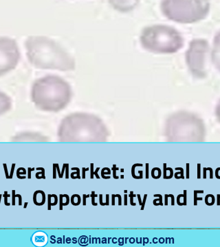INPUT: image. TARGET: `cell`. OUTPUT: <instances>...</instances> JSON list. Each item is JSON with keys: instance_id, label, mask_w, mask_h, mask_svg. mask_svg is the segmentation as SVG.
I'll use <instances>...</instances> for the list:
<instances>
[{"instance_id": "1", "label": "cell", "mask_w": 220, "mask_h": 247, "mask_svg": "<svg viewBox=\"0 0 220 247\" xmlns=\"http://www.w3.org/2000/svg\"><path fill=\"white\" fill-rule=\"evenodd\" d=\"M25 48L28 58L35 67L63 72L75 69L74 58L50 38L43 36L29 37L25 41Z\"/></svg>"}, {"instance_id": "2", "label": "cell", "mask_w": 220, "mask_h": 247, "mask_svg": "<svg viewBox=\"0 0 220 247\" xmlns=\"http://www.w3.org/2000/svg\"><path fill=\"white\" fill-rule=\"evenodd\" d=\"M32 99L39 109L59 111L66 107L71 98V87L59 76L49 75L37 80L32 88Z\"/></svg>"}, {"instance_id": "3", "label": "cell", "mask_w": 220, "mask_h": 247, "mask_svg": "<svg viewBox=\"0 0 220 247\" xmlns=\"http://www.w3.org/2000/svg\"><path fill=\"white\" fill-rule=\"evenodd\" d=\"M140 41L145 50L158 54H173L184 46L180 33L173 27L165 25L145 27L141 32Z\"/></svg>"}, {"instance_id": "4", "label": "cell", "mask_w": 220, "mask_h": 247, "mask_svg": "<svg viewBox=\"0 0 220 247\" xmlns=\"http://www.w3.org/2000/svg\"><path fill=\"white\" fill-rule=\"evenodd\" d=\"M160 9L166 18L180 23L202 20L209 13V0H162Z\"/></svg>"}, {"instance_id": "5", "label": "cell", "mask_w": 220, "mask_h": 247, "mask_svg": "<svg viewBox=\"0 0 220 247\" xmlns=\"http://www.w3.org/2000/svg\"><path fill=\"white\" fill-rule=\"evenodd\" d=\"M208 51L209 44L204 39H193L190 43L186 53V60L190 73L194 77H206Z\"/></svg>"}, {"instance_id": "6", "label": "cell", "mask_w": 220, "mask_h": 247, "mask_svg": "<svg viewBox=\"0 0 220 247\" xmlns=\"http://www.w3.org/2000/svg\"><path fill=\"white\" fill-rule=\"evenodd\" d=\"M20 52L17 42L8 37H0V76L16 67Z\"/></svg>"}, {"instance_id": "7", "label": "cell", "mask_w": 220, "mask_h": 247, "mask_svg": "<svg viewBox=\"0 0 220 247\" xmlns=\"http://www.w3.org/2000/svg\"><path fill=\"white\" fill-rule=\"evenodd\" d=\"M108 1L114 9L123 13L133 11L140 3V0H108Z\"/></svg>"}, {"instance_id": "8", "label": "cell", "mask_w": 220, "mask_h": 247, "mask_svg": "<svg viewBox=\"0 0 220 247\" xmlns=\"http://www.w3.org/2000/svg\"><path fill=\"white\" fill-rule=\"evenodd\" d=\"M211 58L214 65L220 72V31L214 38Z\"/></svg>"}, {"instance_id": "9", "label": "cell", "mask_w": 220, "mask_h": 247, "mask_svg": "<svg viewBox=\"0 0 220 247\" xmlns=\"http://www.w3.org/2000/svg\"><path fill=\"white\" fill-rule=\"evenodd\" d=\"M12 107V102L6 94L0 91V115L4 114Z\"/></svg>"}, {"instance_id": "10", "label": "cell", "mask_w": 220, "mask_h": 247, "mask_svg": "<svg viewBox=\"0 0 220 247\" xmlns=\"http://www.w3.org/2000/svg\"><path fill=\"white\" fill-rule=\"evenodd\" d=\"M33 203L37 206H41L46 203V194L42 190H37L33 194Z\"/></svg>"}, {"instance_id": "11", "label": "cell", "mask_w": 220, "mask_h": 247, "mask_svg": "<svg viewBox=\"0 0 220 247\" xmlns=\"http://www.w3.org/2000/svg\"><path fill=\"white\" fill-rule=\"evenodd\" d=\"M33 241L36 244L37 242H43L45 244L47 241L46 236L43 233H37L33 237Z\"/></svg>"}, {"instance_id": "12", "label": "cell", "mask_w": 220, "mask_h": 247, "mask_svg": "<svg viewBox=\"0 0 220 247\" xmlns=\"http://www.w3.org/2000/svg\"><path fill=\"white\" fill-rule=\"evenodd\" d=\"M70 203V197L67 194H60L59 196V209L62 210L63 206L68 205Z\"/></svg>"}, {"instance_id": "13", "label": "cell", "mask_w": 220, "mask_h": 247, "mask_svg": "<svg viewBox=\"0 0 220 247\" xmlns=\"http://www.w3.org/2000/svg\"><path fill=\"white\" fill-rule=\"evenodd\" d=\"M48 209L50 210L52 206L56 205L58 203V197L56 194H48Z\"/></svg>"}, {"instance_id": "14", "label": "cell", "mask_w": 220, "mask_h": 247, "mask_svg": "<svg viewBox=\"0 0 220 247\" xmlns=\"http://www.w3.org/2000/svg\"><path fill=\"white\" fill-rule=\"evenodd\" d=\"M164 169V179H170L173 176V170L171 168H166V164H163Z\"/></svg>"}, {"instance_id": "15", "label": "cell", "mask_w": 220, "mask_h": 247, "mask_svg": "<svg viewBox=\"0 0 220 247\" xmlns=\"http://www.w3.org/2000/svg\"><path fill=\"white\" fill-rule=\"evenodd\" d=\"M161 174V170L159 168H154L151 170V176L154 178V179H158L160 178Z\"/></svg>"}, {"instance_id": "16", "label": "cell", "mask_w": 220, "mask_h": 247, "mask_svg": "<svg viewBox=\"0 0 220 247\" xmlns=\"http://www.w3.org/2000/svg\"><path fill=\"white\" fill-rule=\"evenodd\" d=\"M70 201H71L72 204L74 206H77L80 205L81 199H80V197L79 195L74 194L72 196L71 199H70Z\"/></svg>"}, {"instance_id": "17", "label": "cell", "mask_w": 220, "mask_h": 247, "mask_svg": "<svg viewBox=\"0 0 220 247\" xmlns=\"http://www.w3.org/2000/svg\"><path fill=\"white\" fill-rule=\"evenodd\" d=\"M215 196H214L213 195L208 194V195L206 196V197H205L206 205H207L209 206L213 205L214 203H215Z\"/></svg>"}, {"instance_id": "18", "label": "cell", "mask_w": 220, "mask_h": 247, "mask_svg": "<svg viewBox=\"0 0 220 247\" xmlns=\"http://www.w3.org/2000/svg\"><path fill=\"white\" fill-rule=\"evenodd\" d=\"M72 170H76V172H72L71 173V178L72 179H76V178H78V179H80V170L79 168H72Z\"/></svg>"}, {"instance_id": "19", "label": "cell", "mask_w": 220, "mask_h": 247, "mask_svg": "<svg viewBox=\"0 0 220 247\" xmlns=\"http://www.w3.org/2000/svg\"><path fill=\"white\" fill-rule=\"evenodd\" d=\"M37 170H41V172H37V173L35 174V176H36V178L37 179H41V178H44L45 179L46 178V176H45V170L44 168H37Z\"/></svg>"}, {"instance_id": "20", "label": "cell", "mask_w": 220, "mask_h": 247, "mask_svg": "<svg viewBox=\"0 0 220 247\" xmlns=\"http://www.w3.org/2000/svg\"><path fill=\"white\" fill-rule=\"evenodd\" d=\"M154 197H159L158 199H155L154 201H153V203H154V205L156 206H158V205H161L162 206L163 205V203H162V195L160 194H155L154 196Z\"/></svg>"}, {"instance_id": "21", "label": "cell", "mask_w": 220, "mask_h": 247, "mask_svg": "<svg viewBox=\"0 0 220 247\" xmlns=\"http://www.w3.org/2000/svg\"><path fill=\"white\" fill-rule=\"evenodd\" d=\"M180 170V171L179 172H176V173L175 174V178H176V179H180V178H184L183 168H176V170Z\"/></svg>"}, {"instance_id": "22", "label": "cell", "mask_w": 220, "mask_h": 247, "mask_svg": "<svg viewBox=\"0 0 220 247\" xmlns=\"http://www.w3.org/2000/svg\"><path fill=\"white\" fill-rule=\"evenodd\" d=\"M198 193L203 194L204 191H203V190H195V191H194V205H197L198 200H200V201H202V198H201V197L197 198V194Z\"/></svg>"}, {"instance_id": "23", "label": "cell", "mask_w": 220, "mask_h": 247, "mask_svg": "<svg viewBox=\"0 0 220 247\" xmlns=\"http://www.w3.org/2000/svg\"><path fill=\"white\" fill-rule=\"evenodd\" d=\"M13 192V201H12V204H13V205H15V197H18L19 198V205H21V201H22V199H21V195L19 194H15V190H13L12 191Z\"/></svg>"}, {"instance_id": "24", "label": "cell", "mask_w": 220, "mask_h": 247, "mask_svg": "<svg viewBox=\"0 0 220 247\" xmlns=\"http://www.w3.org/2000/svg\"><path fill=\"white\" fill-rule=\"evenodd\" d=\"M25 174H26V170H25V168H19L17 171V178H20V179H23L22 176H21V175H25Z\"/></svg>"}, {"instance_id": "25", "label": "cell", "mask_w": 220, "mask_h": 247, "mask_svg": "<svg viewBox=\"0 0 220 247\" xmlns=\"http://www.w3.org/2000/svg\"><path fill=\"white\" fill-rule=\"evenodd\" d=\"M106 170H107V168H103V170H101V176L105 179H109V178H110V176H105V174H111V170H110L109 168H108L107 172H106Z\"/></svg>"}, {"instance_id": "26", "label": "cell", "mask_w": 220, "mask_h": 247, "mask_svg": "<svg viewBox=\"0 0 220 247\" xmlns=\"http://www.w3.org/2000/svg\"><path fill=\"white\" fill-rule=\"evenodd\" d=\"M137 166H140V167H142L143 165L142 163H135L132 166V168H131V175H132L133 178H135V179H137L136 178V176H135V168L137 167Z\"/></svg>"}, {"instance_id": "27", "label": "cell", "mask_w": 220, "mask_h": 247, "mask_svg": "<svg viewBox=\"0 0 220 247\" xmlns=\"http://www.w3.org/2000/svg\"><path fill=\"white\" fill-rule=\"evenodd\" d=\"M90 196L92 197V205H94V206L97 205L98 204L96 203L95 201H94V200H95V198L98 196L97 194H95V192H94V191L92 192V194H91V195H90Z\"/></svg>"}, {"instance_id": "28", "label": "cell", "mask_w": 220, "mask_h": 247, "mask_svg": "<svg viewBox=\"0 0 220 247\" xmlns=\"http://www.w3.org/2000/svg\"><path fill=\"white\" fill-rule=\"evenodd\" d=\"M111 170H113L114 178L115 179H118L119 177L118 176H116V170H118L119 168L116 167V165H113V167H112V168H111Z\"/></svg>"}, {"instance_id": "29", "label": "cell", "mask_w": 220, "mask_h": 247, "mask_svg": "<svg viewBox=\"0 0 220 247\" xmlns=\"http://www.w3.org/2000/svg\"><path fill=\"white\" fill-rule=\"evenodd\" d=\"M135 196H136V195L134 194L133 192H130V194H129V197H130V203H131V205H133V206H135V205H136V204H135L133 201V198L135 197Z\"/></svg>"}, {"instance_id": "30", "label": "cell", "mask_w": 220, "mask_h": 247, "mask_svg": "<svg viewBox=\"0 0 220 247\" xmlns=\"http://www.w3.org/2000/svg\"><path fill=\"white\" fill-rule=\"evenodd\" d=\"M10 196V195L8 194L7 192H5L4 194L3 195V197H4V203H5V205H10V203H8V198Z\"/></svg>"}, {"instance_id": "31", "label": "cell", "mask_w": 220, "mask_h": 247, "mask_svg": "<svg viewBox=\"0 0 220 247\" xmlns=\"http://www.w3.org/2000/svg\"><path fill=\"white\" fill-rule=\"evenodd\" d=\"M147 194H145V196H144V199H143V201L142 202V205H141V210H143L145 208V203H146V201H147Z\"/></svg>"}, {"instance_id": "32", "label": "cell", "mask_w": 220, "mask_h": 247, "mask_svg": "<svg viewBox=\"0 0 220 247\" xmlns=\"http://www.w3.org/2000/svg\"><path fill=\"white\" fill-rule=\"evenodd\" d=\"M90 166H91V170H90V174H91V176H90V178L91 179H93L94 178V163H91L90 164Z\"/></svg>"}, {"instance_id": "33", "label": "cell", "mask_w": 220, "mask_h": 247, "mask_svg": "<svg viewBox=\"0 0 220 247\" xmlns=\"http://www.w3.org/2000/svg\"><path fill=\"white\" fill-rule=\"evenodd\" d=\"M89 170V168H82V178H85V172L86 171H88Z\"/></svg>"}, {"instance_id": "34", "label": "cell", "mask_w": 220, "mask_h": 247, "mask_svg": "<svg viewBox=\"0 0 220 247\" xmlns=\"http://www.w3.org/2000/svg\"><path fill=\"white\" fill-rule=\"evenodd\" d=\"M15 163L12 164V168H11V174H10V178H13V172H14V170H15Z\"/></svg>"}, {"instance_id": "35", "label": "cell", "mask_w": 220, "mask_h": 247, "mask_svg": "<svg viewBox=\"0 0 220 247\" xmlns=\"http://www.w3.org/2000/svg\"><path fill=\"white\" fill-rule=\"evenodd\" d=\"M56 166H55V163L53 164V178H56Z\"/></svg>"}, {"instance_id": "36", "label": "cell", "mask_w": 220, "mask_h": 247, "mask_svg": "<svg viewBox=\"0 0 220 247\" xmlns=\"http://www.w3.org/2000/svg\"><path fill=\"white\" fill-rule=\"evenodd\" d=\"M99 170H100V168H97L94 172V174L96 176V178H97V179H99V178H100V176H99V174H98V172L99 171Z\"/></svg>"}, {"instance_id": "37", "label": "cell", "mask_w": 220, "mask_h": 247, "mask_svg": "<svg viewBox=\"0 0 220 247\" xmlns=\"http://www.w3.org/2000/svg\"><path fill=\"white\" fill-rule=\"evenodd\" d=\"M200 168H201V164L198 163L197 164V178L200 179Z\"/></svg>"}, {"instance_id": "38", "label": "cell", "mask_w": 220, "mask_h": 247, "mask_svg": "<svg viewBox=\"0 0 220 247\" xmlns=\"http://www.w3.org/2000/svg\"><path fill=\"white\" fill-rule=\"evenodd\" d=\"M186 178H189V163L186 164Z\"/></svg>"}, {"instance_id": "39", "label": "cell", "mask_w": 220, "mask_h": 247, "mask_svg": "<svg viewBox=\"0 0 220 247\" xmlns=\"http://www.w3.org/2000/svg\"><path fill=\"white\" fill-rule=\"evenodd\" d=\"M99 196H100V199H99V200H100V205H102V206L106 205L105 203H103V195L100 194Z\"/></svg>"}, {"instance_id": "40", "label": "cell", "mask_w": 220, "mask_h": 247, "mask_svg": "<svg viewBox=\"0 0 220 247\" xmlns=\"http://www.w3.org/2000/svg\"><path fill=\"white\" fill-rule=\"evenodd\" d=\"M4 170H5V173H6V178H9V175L8 174V170H7V166H6V164L4 163Z\"/></svg>"}, {"instance_id": "41", "label": "cell", "mask_w": 220, "mask_h": 247, "mask_svg": "<svg viewBox=\"0 0 220 247\" xmlns=\"http://www.w3.org/2000/svg\"><path fill=\"white\" fill-rule=\"evenodd\" d=\"M66 165H67V163H64L63 166L62 172H61V178H63V173H64L65 170H66Z\"/></svg>"}, {"instance_id": "42", "label": "cell", "mask_w": 220, "mask_h": 247, "mask_svg": "<svg viewBox=\"0 0 220 247\" xmlns=\"http://www.w3.org/2000/svg\"><path fill=\"white\" fill-rule=\"evenodd\" d=\"M66 178H67V179H68V178H69V164L68 163H67V165H66Z\"/></svg>"}, {"instance_id": "43", "label": "cell", "mask_w": 220, "mask_h": 247, "mask_svg": "<svg viewBox=\"0 0 220 247\" xmlns=\"http://www.w3.org/2000/svg\"><path fill=\"white\" fill-rule=\"evenodd\" d=\"M146 178H149V163H146Z\"/></svg>"}, {"instance_id": "44", "label": "cell", "mask_w": 220, "mask_h": 247, "mask_svg": "<svg viewBox=\"0 0 220 247\" xmlns=\"http://www.w3.org/2000/svg\"><path fill=\"white\" fill-rule=\"evenodd\" d=\"M116 196H117L118 198V205H122V198H121V196L120 194H116Z\"/></svg>"}, {"instance_id": "45", "label": "cell", "mask_w": 220, "mask_h": 247, "mask_svg": "<svg viewBox=\"0 0 220 247\" xmlns=\"http://www.w3.org/2000/svg\"><path fill=\"white\" fill-rule=\"evenodd\" d=\"M89 196H90L89 194H88V195L84 194L83 195V198H82V199H83V205H86V199H87V198H88Z\"/></svg>"}, {"instance_id": "46", "label": "cell", "mask_w": 220, "mask_h": 247, "mask_svg": "<svg viewBox=\"0 0 220 247\" xmlns=\"http://www.w3.org/2000/svg\"><path fill=\"white\" fill-rule=\"evenodd\" d=\"M219 169H220V168H218L215 170V176H216V177H217V178H218V179H220V176L219 175V174H218Z\"/></svg>"}, {"instance_id": "47", "label": "cell", "mask_w": 220, "mask_h": 247, "mask_svg": "<svg viewBox=\"0 0 220 247\" xmlns=\"http://www.w3.org/2000/svg\"><path fill=\"white\" fill-rule=\"evenodd\" d=\"M34 170H35V168H28V178H31V172L33 171Z\"/></svg>"}, {"instance_id": "48", "label": "cell", "mask_w": 220, "mask_h": 247, "mask_svg": "<svg viewBox=\"0 0 220 247\" xmlns=\"http://www.w3.org/2000/svg\"><path fill=\"white\" fill-rule=\"evenodd\" d=\"M55 166H56V170H57V172H58V174H59V178H61V172H60V170H59V164L55 163Z\"/></svg>"}, {"instance_id": "49", "label": "cell", "mask_w": 220, "mask_h": 247, "mask_svg": "<svg viewBox=\"0 0 220 247\" xmlns=\"http://www.w3.org/2000/svg\"><path fill=\"white\" fill-rule=\"evenodd\" d=\"M111 197H112V201H111V205H115L116 194H112V195H111Z\"/></svg>"}, {"instance_id": "50", "label": "cell", "mask_w": 220, "mask_h": 247, "mask_svg": "<svg viewBox=\"0 0 220 247\" xmlns=\"http://www.w3.org/2000/svg\"><path fill=\"white\" fill-rule=\"evenodd\" d=\"M184 205H186V190L184 191Z\"/></svg>"}, {"instance_id": "51", "label": "cell", "mask_w": 220, "mask_h": 247, "mask_svg": "<svg viewBox=\"0 0 220 247\" xmlns=\"http://www.w3.org/2000/svg\"><path fill=\"white\" fill-rule=\"evenodd\" d=\"M109 194H107L106 195V205H109Z\"/></svg>"}, {"instance_id": "52", "label": "cell", "mask_w": 220, "mask_h": 247, "mask_svg": "<svg viewBox=\"0 0 220 247\" xmlns=\"http://www.w3.org/2000/svg\"><path fill=\"white\" fill-rule=\"evenodd\" d=\"M209 170L210 171V178H213V169L211 168H209Z\"/></svg>"}, {"instance_id": "53", "label": "cell", "mask_w": 220, "mask_h": 247, "mask_svg": "<svg viewBox=\"0 0 220 247\" xmlns=\"http://www.w3.org/2000/svg\"><path fill=\"white\" fill-rule=\"evenodd\" d=\"M217 205L219 206L220 205V195L217 194Z\"/></svg>"}, {"instance_id": "54", "label": "cell", "mask_w": 220, "mask_h": 247, "mask_svg": "<svg viewBox=\"0 0 220 247\" xmlns=\"http://www.w3.org/2000/svg\"><path fill=\"white\" fill-rule=\"evenodd\" d=\"M165 205H168V194H165Z\"/></svg>"}, {"instance_id": "55", "label": "cell", "mask_w": 220, "mask_h": 247, "mask_svg": "<svg viewBox=\"0 0 220 247\" xmlns=\"http://www.w3.org/2000/svg\"><path fill=\"white\" fill-rule=\"evenodd\" d=\"M127 205V195L125 194V205Z\"/></svg>"}, {"instance_id": "56", "label": "cell", "mask_w": 220, "mask_h": 247, "mask_svg": "<svg viewBox=\"0 0 220 247\" xmlns=\"http://www.w3.org/2000/svg\"><path fill=\"white\" fill-rule=\"evenodd\" d=\"M138 201H139V204L141 205H142V201H141V199H140V194H138Z\"/></svg>"}, {"instance_id": "57", "label": "cell", "mask_w": 220, "mask_h": 247, "mask_svg": "<svg viewBox=\"0 0 220 247\" xmlns=\"http://www.w3.org/2000/svg\"><path fill=\"white\" fill-rule=\"evenodd\" d=\"M219 115H220V107H219Z\"/></svg>"}]
</instances>
